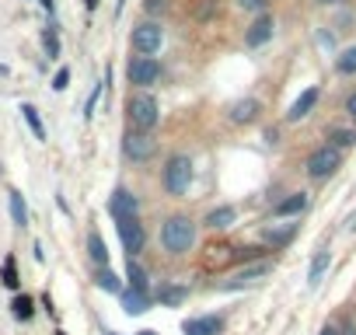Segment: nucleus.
<instances>
[{
	"instance_id": "1",
	"label": "nucleus",
	"mask_w": 356,
	"mask_h": 335,
	"mask_svg": "<svg viewBox=\"0 0 356 335\" xmlns=\"http://www.w3.org/2000/svg\"><path fill=\"white\" fill-rule=\"evenodd\" d=\"M196 238H200V224L186 213H171L164 224H161V248L168 255H189L196 248Z\"/></svg>"
},
{
	"instance_id": "2",
	"label": "nucleus",
	"mask_w": 356,
	"mask_h": 335,
	"mask_svg": "<svg viewBox=\"0 0 356 335\" xmlns=\"http://www.w3.org/2000/svg\"><path fill=\"white\" fill-rule=\"evenodd\" d=\"M193 179H196V164L189 154H171L164 161V172H161V186L168 196L175 199H182L189 189H193Z\"/></svg>"
},
{
	"instance_id": "3",
	"label": "nucleus",
	"mask_w": 356,
	"mask_h": 335,
	"mask_svg": "<svg viewBox=\"0 0 356 335\" xmlns=\"http://www.w3.org/2000/svg\"><path fill=\"white\" fill-rule=\"evenodd\" d=\"M126 119H129V129L136 133H154L157 122H161V105L150 91H133L129 101H126Z\"/></svg>"
},
{
	"instance_id": "4",
	"label": "nucleus",
	"mask_w": 356,
	"mask_h": 335,
	"mask_svg": "<svg viewBox=\"0 0 356 335\" xmlns=\"http://www.w3.org/2000/svg\"><path fill=\"white\" fill-rule=\"evenodd\" d=\"M342 168V150H335L332 143H321L307 154V164H304V172L311 182H328L335 172Z\"/></svg>"
},
{
	"instance_id": "5",
	"label": "nucleus",
	"mask_w": 356,
	"mask_h": 335,
	"mask_svg": "<svg viewBox=\"0 0 356 335\" xmlns=\"http://www.w3.org/2000/svg\"><path fill=\"white\" fill-rule=\"evenodd\" d=\"M129 46H133V53L136 56H154V53H161V46H164V28H161V22H140L136 28H133V35H129Z\"/></svg>"
},
{
	"instance_id": "6",
	"label": "nucleus",
	"mask_w": 356,
	"mask_h": 335,
	"mask_svg": "<svg viewBox=\"0 0 356 335\" xmlns=\"http://www.w3.org/2000/svg\"><path fill=\"white\" fill-rule=\"evenodd\" d=\"M122 154H126V161H133V164H147V161H154V154H157V140H154L150 133L126 129V136H122Z\"/></svg>"
},
{
	"instance_id": "7",
	"label": "nucleus",
	"mask_w": 356,
	"mask_h": 335,
	"mask_svg": "<svg viewBox=\"0 0 356 335\" xmlns=\"http://www.w3.org/2000/svg\"><path fill=\"white\" fill-rule=\"evenodd\" d=\"M126 74H129V84H136L140 91H147V88H154L161 81V63L154 56H133Z\"/></svg>"
},
{
	"instance_id": "8",
	"label": "nucleus",
	"mask_w": 356,
	"mask_h": 335,
	"mask_svg": "<svg viewBox=\"0 0 356 335\" xmlns=\"http://www.w3.org/2000/svg\"><path fill=\"white\" fill-rule=\"evenodd\" d=\"M115 231H119L122 248L129 252V259H136V255L143 252V245H147V231H143L140 217H122V220H115Z\"/></svg>"
},
{
	"instance_id": "9",
	"label": "nucleus",
	"mask_w": 356,
	"mask_h": 335,
	"mask_svg": "<svg viewBox=\"0 0 356 335\" xmlns=\"http://www.w3.org/2000/svg\"><path fill=\"white\" fill-rule=\"evenodd\" d=\"M273 32H276V18H273L269 11H262V15H255V22L245 28V46H248V49H262V46L273 39Z\"/></svg>"
},
{
	"instance_id": "10",
	"label": "nucleus",
	"mask_w": 356,
	"mask_h": 335,
	"mask_svg": "<svg viewBox=\"0 0 356 335\" xmlns=\"http://www.w3.org/2000/svg\"><path fill=\"white\" fill-rule=\"evenodd\" d=\"M273 272V262H266V259H259V262H252V265H245V269H238L227 283H220V290H241V286H252V283H259V279H266Z\"/></svg>"
},
{
	"instance_id": "11",
	"label": "nucleus",
	"mask_w": 356,
	"mask_h": 335,
	"mask_svg": "<svg viewBox=\"0 0 356 335\" xmlns=\"http://www.w3.org/2000/svg\"><path fill=\"white\" fill-rule=\"evenodd\" d=\"M108 213H112L115 220H122V217H140V196L129 193L126 186H119V189L108 196Z\"/></svg>"
},
{
	"instance_id": "12",
	"label": "nucleus",
	"mask_w": 356,
	"mask_h": 335,
	"mask_svg": "<svg viewBox=\"0 0 356 335\" xmlns=\"http://www.w3.org/2000/svg\"><path fill=\"white\" fill-rule=\"evenodd\" d=\"M227 115H231L234 126H252V122H259V115H262V101H259V98H238Z\"/></svg>"
},
{
	"instance_id": "13",
	"label": "nucleus",
	"mask_w": 356,
	"mask_h": 335,
	"mask_svg": "<svg viewBox=\"0 0 356 335\" xmlns=\"http://www.w3.org/2000/svg\"><path fill=\"white\" fill-rule=\"evenodd\" d=\"M186 335H220L224 332V318L220 314H200V318H186L182 321Z\"/></svg>"
},
{
	"instance_id": "14",
	"label": "nucleus",
	"mask_w": 356,
	"mask_h": 335,
	"mask_svg": "<svg viewBox=\"0 0 356 335\" xmlns=\"http://www.w3.org/2000/svg\"><path fill=\"white\" fill-rule=\"evenodd\" d=\"M154 297L161 300V307H182L189 300V286L186 283H175V279H164Z\"/></svg>"
},
{
	"instance_id": "15",
	"label": "nucleus",
	"mask_w": 356,
	"mask_h": 335,
	"mask_svg": "<svg viewBox=\"0 0 356 335\" xmlns=\"http://www.w3.org/2000/svg\"><path fill=\"white\" fill-rule=\"evenodd\" d=\"M307 193H290V196H283L276 206H273V217L276 220H290V217H300L304 210H307Z\"/></svg>"
},
{
	"instance_id": "16",
	"label": "nucleus",
	"mask_w": 356,
	"mask_h": 335,
	"mask_svg": "<svg viewBox=\"0 0 356 335\" xmlns=\"http://www.w3.org/2000/svg\"><path fill=\"white\" fill-rule=\"evenodd\" d=\"M297 231H300V224H273V227L262 231V241L276 252V248H286V245L297 238Z\"/></svg>"
},
{
	"instance_id": "17",
	"label": "nucleus",
	"mask_w": 356,
	"mask_h": 335,
	"mask_svg": "<svg viewBox=\"0 0 356 335\" xmlns=\"http://www.w3.org/2000/svg\"><path fill=\"white\" fill-rule=\"evenodd\" d=\"M318 98H321V91L318 88H307L293 105H290V112H286V122H300V119H307L311 112H314V105H318Z\"/></svg>"
},
{
	"instance_id": "18",
	"label": "nucleus",
	"mask_w": 356,
	"mask_h": 335,
	"mask_svg": "<svg viewBox=\"0 0 356 335\" xmlns=\"http://www.w3.org/2000/svg\"><path fill=\"white\" fill-rule=\"evenodd\" d=\"M234 220H238V210L224 203V206H213V210L203 217V227H210V231H227Z\"/></svg>"
},
{
	"instance_id": "19",
	"label": "nucleus",
	"mask_w": 356,
	"mask_h": 335,
	"mask_svg": "<svg viewBox=\"0 0 356 335\" xmlns=\"http://www.w3.org/2000/svg\"><path fill=\"white\" fill-rule=\"evenodd\" d=\"M119 297H122V311H126V314H143V311H150V293H143V290H122Z\"/></svg>"
},
{
	"instance_id": "20",
	"label": "nucleus",
	"mask_w": 356,
	"mask_h": 335,
	"mask_svg": "<svg viewBox=\"0 0 356 335\" xmlns=\"http://www.w3.org/2000/svg\"><path fill=\"white\" fill-rule=\"evenodd\" d=\"M88 255H91V262L102 269V265H108V245H105V238L98 234V231H88Z\"/></svg>"
},
{
	"instance_id": "21",
	"label": "nucleus",
	"mask_w": 356,
	"mask_h": 335,
	"mask_svg": "<svg viewBox=\"0 0 356 335\" xmlns=\"http://www.w3.org/2000/svg\"><path fill=\"white\" fill-rule=\"evenodd\" d=\"M328 265H332V252H328V248H321V252L311 259V269H307V286H318Z\"/></svg>"
},
{
	"instance_id": "22",
	"label": "nucleus",
	"mask_w": 356,
	"mask_h": 335,
	"mask_svg": "<svg viewBox=\"0 0 356 335\" xmlns=\"http://www.w3.org/2000/svg\"><path fill=\"white\" fill-rule=\"evenodd\" d=\"M8 206H11V220H15V227H25V224H29V206H25V196H22L18 189L8 193Z\"/></svg>"
},
{
	"instance_id": "23",
	"label": "nucleus",
	"mask_w": 356,
	"mask_h": 335,
	"mask_svg": "<svg viewBox=\"0 0 356 335\" xmlns=\"http://www.w3.org/2000/svg\"><path fill=\"white\" fill-rule=\"evenodd\" d=\"M126 279H129V290H143V293H147V269H143L136 259L126 262Z\"/></svg>"
},
{
	"instance_id": "24",
	"label": "nucleus",
	"mask_w": 356,
	"mask_h": 335,
	"mask_svg": "<svg viewBox=\"0 0 356 335\" xmlns=\"http://www.w3.org/2000/svg\"><path fill=\"white\" fill-rule=\"evenodd\" d=\"M328 143H332L335 150H349V147H356V129L335 126V129H328Z\"/></svg>"
},
{
	"instance_id": "25",
	"label": "nucleus",
	"mask_w": 356,
	"mask_h": 335,
	"mask_svg": "<svg viewBox=\"0 0 356 335\" xmlns=\"http://www.w3.org/2000/svg\"><path fill=\"white\" fill-rule=\"evenodd\" d=\"M95 283H98L105 293H122V283H119V276H115L108 265H102V269L95 272Z\"/></svg>"
},
{
	"instance_id": "26",
	"label": "nucleus",
	"mask_w": 356,
	"mask_h": 335,
	"mask_svg": "<svg viewBox=\"0 0 356 335\" xmlns=\"http://www.w3.org/2000/svg\"><path fill=\"white\" fill-rule=\"evenodd\" d=\"M22 115H25L29 129L35 133V140H46V126H42V119H39V108H35V105H22Z\"/></svg>"
},
{
	"instance_id": "27",
	"label": "nucleus",
	"mask_w": 356,
	"mask_h": 335,
	"mask_svg": "<svg viewBox=\"0 0 356 335\" xmlns=\"http://www.w3.org/2000/svg\"><path fill=\"white\" fill-rule=\"evenodd\" d=\"M335 70H339L342 77H353V74H356V46H349V49H342V53H339Z\"/></svg>"
},
{
	"instance_id": "28",
	"label": "nucleus",
	"mask_w": 356,
	"mask_h": 335,
	"mask_svg": "<svg viewBox=\"0 0 356 335\" xmlns=\"http://www.w3.org/2000/svg\"><path fill=\"white\" fill-rule=\"evenodd\" d=\"M42 46H46L49 60H56V56H60V39H56V28H53V25L42 32Z\"/></svg>"
},
{
	"instance_id": "29",
	"label": "nucleus",
	"mask_w": 356,
	"mask_h": 335,
	"mask_svg": "<svg viewBox=\"0 0 356 335\" xmlns=\"http://www.w3.org/2000/svg\"><path fill=\"white\" fill-rule=\"evenodd\" d=\"M168 8H171V0H143V11H147L150 18H161V15H168Z\"/></svg>"
},
{
	"instance_id": "30",
	"label": "nucleus",
	"mask_w": 356,
	"mask_h": 335,
	"mask_svg": "<svg viewBox=\"0 0 356 335\" xmlns=\"http://www.w3.org/2000/svg\"><path fill=\"white\" fill-rule=\"evenodd\" d=\"M15 318L18 321H29L32 318V300L29 297H15Z\"/></svg>"
},
{
	"instance_id": "31",
	"label": "nucleus",
	"mask_w": 356,
	"mask_h": 335,
	"mask_svg": "<svg viewBox=\"0 0 356 335\" xmlns=\"http://www.w3.org/2000/svg\"><path fill=\"white\" fill-rule=\"evenodd\" d=\"M234 4H238L241 11H248V15H262V11L269 8V0H234Z\"/></svg>"
},
{
	"instance_id": "32",
	"label": "nucleus",
	"mask_w": 356,
	"mask_h": 335,
	"mask_svg": "<svg viewBox=\"0 0 356 335\" xmlns=\"http://www.w3.org/2000/svg\"><path fill=\"white\" fill-rule=\"evenodd\" d=\"M67 84H70V70H67V67H60V70H56V77H53V91H67Z\"/></svg>"
},
{
	"instance_id": "33",
	"label": "nucleus",
	"mask_w": 356,
	"mask_h": 335,
	"mask_svg": "<svg viewBox=\"0 0 356 335\" xmlns=\"http://www.w3.org/2000/svg\"><path fill=\"white\" fill-rule=\"evenodd\" d=\"M4 283H8L11 290L18 286V272H15V259H8V262H4Z\"/></svg>"
},
{
	"instance_id": "34",
	"label": "nucleus",
	"mask_w": 356,
	"mask_h": 335,
	"mask_svg": "<svg viewBox=\"0 0 356 335\" xmlns=\"http://www.w3.org/2000/svg\"><path fill=\"white\" fill-rule=\"evenodd\" d=\"M346 115H349V119H356V91L346 98Z\"/></svg>"
},
{
	"instance_id": "35",
	"label": "nucleus",
	"mask_w": 356,
	"mask_h": 335,
	"mask_svg": "<svg viewBox=\"0 0 356 335\" xmlns=\"http://www.w3.org/2000/svg\"><path fill=\"white\" fill-rule=\"evenodd\" d=\"M318 335H342V332H339V328H335V325H325V328H321V332H318Z\"/></svg>"
},
{
	"instance_id": "36",
	"label": "nucleus",
	"mask_w": 356,
	"mask_h": 335,
	"mask_svg": "<svg viewBox=\"0 0 356 335\" xmlns=\"http://www.w3.org/2000/svg\"><path fill=\"white\" fill-rule=\"evenodd\" d=\"M42 8H46V11H53V0H42Z\"/></svg>"
},
{
	"instance_id": "37",
	"label": "nucleus",
	"mask_w": 356,
	"mask_h": 335,
	"mask_svg": "<svg viewBox=\"0 0 356 335\" xmlns=\"http://www.w3.org/2000/svg\"><path fill=\"white\" fill-rule=\"evenodd\" d=\"M349 231H353V234H356V217H353V220H349Z\"/></svg>"
},
{
	"instance_id": "38",
	"label": "nucleus",
	"mask_w": 356,
	"mask_h": 335,
	"mask_svg": "<svg viewBox=\"0 0 356 335\" xmlns=\"http://www.w3.org/2000/svg\"><path fill=\"white\" fill-rule=\"evenodd\" d=\"M136 335H157V332H136Z\"/></svg>"
},
{
	"instance_id": "39",
	"label": "nucleus",
	"mask_w": 356,
	"mask_h": 335,
	"mask_svg": "<svg viewBox=\"0 0 356 335\" xmlns=\"http://www.w3.org/2000/svg\"><path fill=\"white\" fill-rule=\"evenodd\" d=\"M318 4H335V0H318Z\"/></svg>"
},
{
	"instance_id": "40",
	"label": "nucleus",
	"mask_w": 356,
	"mask_h": 335,
	"mask_svg": "<svg viewBox=\"0 0 356 335\" xmlns=\"http://www.w3.org/2000/svg\"><path fill=\"white\" fill-rule=\"evenodd\" d=\"M346 335H356V332H353V328H346Z\"/></svg>"
},
{
	"instance_id": "41",
	"label": "nucleus",
	"mask_w": 356,
	"mask_h": 335,
	"mask_svg": "<svg viewBox=\"0 0 356 335\" xmlns=\"http://www.w3.org/2000/svg\"><path fill=\"white\" fill-rule=\"evenodd\" d=\"M105 335H115V332H105Z\"/></svg>"
}]
</instances>
